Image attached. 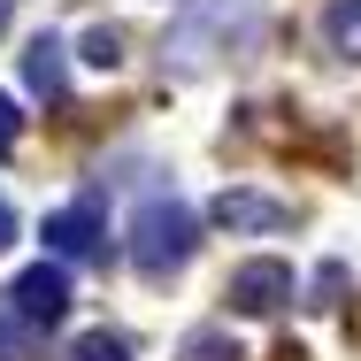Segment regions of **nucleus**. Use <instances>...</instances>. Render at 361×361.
<instances>
[{
    "label": "nucleus",
    "instance_id": "nucleus-13",
    "mask_svg": "<svg viewBox=\"0 0 361 361\" xmlns=\"http://www.w3.org/2000/svg\"><path fill=\"white\" fill-rule=\"evenodd\" d=\"M8 8H16V0H0V31H8Z\"/></svg>",
    "mask_w": 361,
    "mask_h": 361
},
{
    "label": "nucleus",
    "instance_id": "nucleus-12",
    "mask_svg": "<svg viewBox=\"0 0 361 361\" xmlns=\"http://www.w3.org/2000/svg\"><path fill=\"white\" fill-rule=\"evenodd\" d=\"M8 246H16V208L0 200V254H8Z\"/></svg>",
    "mask_w": 361,
    "mask_h": 361
},
{
    "label": "nucleus",
    "instance_id": "nucleus-7",
    "mask_svg": "<svg viewBox=\"0 0 361 361\" xmlns=\"http://www.w3.org/2000/svg\"><path fill=\"white\" fill-rule=\"evenodd\" d=\"M216 223H223V231H285L292 208H285V200H262V192H223Z\"/></svg>",
    "mask_w": 361,
    "mask_h": 361
},
{
    "label": "nucleus",
    "instance_id": "nucleus-2",
    "mask_svg": "<svg viewBox=\"0 0 361 361\" xmlns=\"http://www.w3.org/2000/svg\"><path fill=\"white\" fill-rule=\"evenodd\" d=\"M123 254H131V269H139L146 285H169L192 254H200V216H192V200H177V192H146L131 231H123Z\"/></svg>",
    "mask_w": 361,
    "mask_h": 361
},
{
    "label": "nucleus",
    "instance_id": "nucleus-11",
    "mask_svg": "<svg viewBox=\"0 0 361 361\" xmlns=\"http://www.w3.org/2000/svg\"><path fill=\"white\" fill-rule=\"evenodd\" d=\"M16 131H23V116H16V100H8V92H0V154H8V146H16Z\"/></svg>",
    "mask_w": 361,
    "mask_h": 361
},
{
    "label": "nucleus",
    "instance_id": "nucleus-8",
    "mask_svg": "<svg viewBox=\"0 0 361 361\" xmlns=\"http://www.w3.org/2000/svg\"><path fill=\"white\" fill-rule=\"evenodd\" d=\"M62 361H131V346H123L116 331H85V338H77Z\"/></svg>",
    "mask_w": 361,
    "mask_h": 361
},
{
    "label": "nucleus",
    "instance_id": "nucleus-10",
    "mask_svg": "<svg viewBox=\"0 0 361 361\" xmlns=\"http://www.w3.org/2000/svg\"><path fill=\"white\" fill-rule=\"evenodd\" d=\"M85 62H92V70H116V62H123V31H108V23L85 31Z\"/></svg>",
    "mask_w": 361,
    "mask_h": 361
},
{
    "label": "nucleus",
    "instance_id": "nucleus-5",
    "mask_svg": "<svg viewBox=\"0 0 361 361\" xmlns=\"http://www.w3.org/2000/svg\"><path fill=\"white\" fill-rule=\"evenodd\" d=\"M292 292H300V277H292V262H269V254H262V262H238V269H231V285H223V300H231L238 315H277V307H285Z\"/></svg>",
    "mask_w": 361,
    "mask_h": 361
},
{
    "label": "nucleus",
    "instance_id": "nucleus-4",
    "mask_svg": "<svg viewBox=\"0 0 361 361\" xmlns=\"http://www.w3.org/2000/svg\"><path fill=\"white\" fill-rule=\"evenodd\" d=\"M47 254L54 262H108V208H100V192H85V200L47 216Z\"/></svg>",
    "mask_w": 361,
    "mask_h": 361
},
{
    "label": "nucleus",
    "instance_id": "nucleus-6",
    "mask_svg": "<svg viewBox=\"0 0 361 361\" xmlns=\"http://www.w3.org/2000/svg\"><path fill=\"white\" fill-rule=\"evenodd\" d=\"M62 54H70V47H62L54 31H39V39L23 47V85H31L39 100H62V92H70V62H62Z\"/></svg>",
    "mask_w": 361,
    "mask_h": 361
},
{
    "label": "nucleus",
    "instance_id": "nucleus-1",
    "mask_svg": "<svg viewBox=\"0 0 361 361\" xmlns=\"http://www.w3.org/2000/svg\"><path fill=\"white\" fill-rule=\"evenodd\" d=\"M62 315H70V269L31 262L16 285H0V361H39Z\"/></svg>",
    "mask_w": 361,
    "mask_h": 361
},
{
    "label": "nucleus",
    "instance_id": "nucleus-3",
    "mask_svg": "<svg viewBox=\"0 0 361 361\" xmlns=\"http://www.w3.org/2000/svg\"><path fill=\"white\" fill-rule=\"evenodd\" d=\"M254 31H262V0H185L169 54H177V70H208L216 54L254 47Z\"/></svg>",
    "mask_w": 361,
    "mask_h": 361
},
{
    "label": "nucleus",
    "instance_id": "nucleus-9",
    "mask_svg": "<svg viewBox=\"0 0 361 361\" xmlns=\"http://www.w3.org/2000/svg\"><path fill=\"white\" fill-rule=\"evenodd\" d=\"M177 361H238V338H231V331H192Z\"/></svg>",
    "mask_w": 361,
    "mask_h": 361
}]
</instances>
